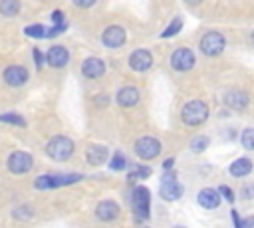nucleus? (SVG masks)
Here are the masks:
<instances>
[{"mask_svg": "<svg viewBox=\"0 0 254 228\" xmlns=\"http://www.w3.org/2000/svg\"><path fill=\"white\" fill-rule=\"evenodd\" d=\"M206 117H208V107H206L204 101H198V99L189 101V103L183 107V111H181V119H183V123L189 125V127H194V125L204 123Z\"/></svg>", "mask_w": 254, "mask_h": 228, "instance_id": "1", "label": "nucleus"}, {"mask_svg": "<svg viewBox=\"0 0 254 228\" xmlns=\"http://www.w3.org/2000/svg\"><path fill=\"white\" fill-rule=\"evenodd\" d=\"M46 153H48L50 159H54V161H58V163L67 161V159L71 157V153H73V141L67 139V137H64V135H58V137H54V139L48 143Z\"/></svg>", "mask_w": 254, "mask_h": 228, "instance_id": "2", "label": "nucleus"}, {"mask_svg": "<svg viewBox=\"0 0 254 228\" xmlns=\"http://www.w3.org/2000/svg\"><path fill=\"white\" fill-rule=\"evenodd\" d=\"M131 200H133V212L137 218H149V202H151V194L145 186H135L133 194H131Z\"/></svg>", "mask_w": 254, "mask_h": 228, "instance_id": "3", "label": "nucleus"}, {"mask_svg": "<svg viewBox=\"0 0 254 228\" xmlns=\"http://www.w3.org/2000/svg\"><path fill=\"white\" fill-rule=\"evenodd\" d=\"M224 44H226L224 42V36L218 34V32H206L200 38V50L206 56H218V54H222Z\"/></svg>", "mask_w": 254, "mask_h": 228, "instance_id": "4", "label": "nucleus"}, {"mask_svg": "<svg viewBox=\"0 0 254 228\" xmlns=\"http://www.w3.org/2000/svg\"><path fill=\"white\" fill-rule=\"evenodd\" d=\"M135 153H137V157H141L145 161H151L161 153V143L155 137H141L135 143Z\"/></svg>", "mask_w": 254, "mask_h": 228, "instance_id": "5", "label": "nucleus"}, {"mask_svg": "<svg viewBox=\"0 0 254 228\" xmlns=\"http://www.w3.org/2000/svg\"><path fill=\"white\" fill-rule=\"evenodd\" d=\"M159 192L165 200H177L183 194V186L179 184V180L173 172H165L161 178V190Z\"/></svg>", "mask_w": 254, "mask_h": 228, "instance_id": "6", "label": "nucleus"}, {"mask_svg": "<svg viewBox=\"0 0 254 228\" xmlns=\"http://www.w3.org/2000/svg\"><path fill=\"white\" fill-rule=\"evenodd\" d=\"M171 65L177 71H189L194 65V54L189 48H179L171 56Z\"/></svg>", "mask_w": 254, "mask_h": 228, "instance_id": "7", "label": "nucleus"}, {"mask_svg": "<svg viewBox=\"0 0 254 228\" xmlns=\"http://www.w3.org/2000/svg\"><path fill=\"white\" fill-rule=\"evenodd\" d=\"M32 165H34L32 157H30L28 153H24V151H16V153H12L10 159H8V169H10L12 172H16V174L28 172V171L32 169Z\"/></svg>", "mask_w": 254, "mask_h": 228, "instance_id": "8", "label": "nucleus"}, {"mask_svg": "<svg viewBox=\"0 0 254 228\" xmlns=\"http://www.w3.org/2000/svg\"><path fill=\"white\" fill-rule=\"evenodd\" d=\"M151 63H153V56L147 50H135L129 56V65L135 71H147L151 67Z\"/></svg>", "mask_w": 254, "mask_h": 228, "instance_id": "9", "label": "nucleus"}, {"mask_svg": "<svg viewBox=\"0 0 254 228\" xmlns=\"http://www.w3.org/2000/svg\"><path fill=\"white\" fill-rule=\"evenodd\" d=\"M101 40H103V44H105L107 48H121L123 42H125V30L119 28V26H109V28L103 32Z\"/></svg>", "mask_w": 254, "mask_h": 228, "instance_id": "10", "label": "nucleus"}, {"mask_svg": "<svg viewBox=\"0 0 254 228\" xmlns=\"http://www.w3.org/2000/svg\"><path fill=\"white\" fill-rule=\"evenodd\" d=\"M4 79H6L8 85L18 87V85L26 83V79H28V69L22 67V65H8V67L4 69Z\"/></svg>", "mask_w": 254, "mask_h": 228, "instance_id": "11", "label": "nucleus"}, {"mask_svg": "<svg viewBox=\"0 0 254 228\" xmlns=\"http://www.w3.org/2000/svg\"><path fill=\"white\" fill-rule=\"evenodd\" d=\"M81 71L85 77L89 79H99L103 73H105V63L99 59V57H87L81 65Z\"/></svg>", "mask_w": 254, "mask_h": 228, "instance_id": "12", "label": "nucleus"}, {"mask_svg": "<svg viewBox=\"0 0 254 228\" xmlns=\"http://www.w3.org/2000/svg\"><path fill=\"white\" fill-rule=\"evenodd\" d=\"M46 59H48V63L52 67H64L67 63V59H69V54H67V50L64 46H54V48L48 50Z\"/></svg>", "mask_w": 254, "mask_h": 228, "instance_id": "13", "label": "nucleus"}, {"mask_svg": "<svg viewBox=\"0 0 254 228\" xmlns=\"http://www.w3.org/2000/svg\"><path fill=\"white\" fill-rule=\"evenodd\" d=\"M224 103L234 111H242V109L248 107V95L244 91H240V89H232V91H228L224 95Z\"/></svg>", "mask_w": 254, "mask_h": 228, "instance_id": "14", "label": "nucleus"}, {"mask_svg": "<svg viewBox=\"0 0 254 228\" xmlns=\"http://www.w3.org/2000/svg\"><path fill=\"white\" fill-rule=\"evenodd\" d=\"M95 214L99 220L103 222H109V220H115L119 216V206L113 202V200H101L95 208Z\"/></svg>", "mask_w": 254, "mask_h": 228, "instance_id": "15", "label": "nucleus"}, {"mask_svg": "<svg viewBox=\"0 0 254 228\" xmlns=\"http://www.w3.org/2000/svg\"><path fill=\"white\" fill-rule=\"evenodd\" d=\"M198 204L202 206V208H208V210H212V208H216L218 204H220V192L218 190H214V188H202L200 192H198Z\"/></svg>", "mask_w": 254, "mask_h": 228, "instance_id": "16", "label": "nucleus"}, {"mask_svg": "<svg viewBox=\"0 0 254 228\" xmlns=\"http://www.w3.org/2000/svg\"><path fill=\"white\" fill-rule=\"evenodd\" d=\"M137 101H139V91H137V87L127 85V87H121V89H119V93H117V103H119L121 107H133Z\"/></svg>", "mask_w": 254, "mask_h": 228, "instance_id": "17", "label": "nucleus"}, {"mask_svg": "<svg viewBox=\"0 0 254 228\" xmlns=\"http://www.w3.org/2000/svg\"><path fill=\"white\" fill-rule=\"evenodd\" d=\"M105 159H107V149H105L103 145H91V147L87 149V163H89V165L97 167V165H101Z\"/></svg>", "mask_w": 254, "mask_h": 228, "instance_id": "18", "label": "nucleus"}, {"mask_svg": "<svg viewBox=\"0 0 254 228\" xmlns=\"http://www.w3.org/2000/svg\"><path fill=\"white\" fill-rule=\"evenodd\" d=\"M228 171H230V174H232V176H244V174H248V172L252 171V161H250V159H246V157L236 159V161L228 167Z\"/></svg>", "mask_w": 254, "mask_h": 228, "instance_id": "19", "label": "nucleus"}, {"mask_svg": "<svg viewBox=\"0 0 254 228\" xmlns=\"http://www.w3.org/2000/svg\"><path fill=\"white\" fill-rule=\"evenodd\" d=\"M20 12V0H0V14L16 16Z\"/></svg>", "mask_w": 254, "mask_h": 228, "instance_id": "20", "label": "nucleus"}, {"mask_svg": "<svg viewBox=\"0 0 254 228\" xmlns=\"http://www.w3.org/2000/svg\"><path fill=\"white\" fill-rule=\"evenodd\" d=\"M34 184H36V188H38V190H46V188H56V184H54V176H48V174H42V176H38Z\"/></svg>", "mask_w": 254, "mask_h": 228, "instance_id": "21", "label": "nucleus"}, {"mask_svg": "<svg viewBox=\"0 0 254 228\" xmlns=\"http://www.w3.org/2000/svg\"><path fill=\"white\" fill-rule=\"evenodd\" d=\"M0 121H2V123H12V125L26 127L24 117H22V115H16V113H4V115H0Z\"/></svg>", "mask_w": 254, "mask_h": 228, "instance_id": "22", "label": "nucleus"}, {"mask_svg": "<svg viewBox=\"0 0 254 228\" xmlns=\"http://www.w3.org/2000/svg\"><path fill=\"white\" fill-rule=\"evenodd\" d=\"M181 28H183V20H181V18H175V20L169 24V28H167L161 36H163V38H171V36L179 34V32H181Z\"/></svg>", "mask_w": 254, "mask_h": 228, "instance_id": "23", "label": "nucleus"}, {"mask_svg": "<svg viewBox=\"0 0 254 228\" xmlns=\"http://www.w3.org/2000/svg\"><path fill=\"white\" fill-rule=\"evenodd\" d=\"M206 147H208V139H206L204 135H198V137H194V139L190 141V149H192L194 153H202Z\"/></svg>", "mask_w": 254, "mask_h": 228, "instance_id": "24", "label": "nucleus"}, {"mask_svg": "<svg viewBox=\"0 0 254 228\" xmlns=\"http://www.w3.org/2000/svg\"><path fill=\"white\" fill-rule=\"evenodd\" d=\"M81 178V174H64V176H54V184L56 186H65L71 182H77Z\"/></svg>", "mask_w": 254, "mask_h": 228, "instance_id": "25", "label": "nucleus"}, {"mask_svg": "<svg viewBox=\"0 0 254 228\" xmlns=\"http://www.w3.org/2000/svg\"><path fill=\"white\" fill-rule=\"evenodd\" d=\"M240 141H242V147H244V149L252 151V149H254V129H244Z\"/></svg>", "mask_w": 254, "mask_h": 228, "instance_id": "26", "label": "nucleus"}, {"mask_svg": "<svg viewBox=\"0 0 254 228\" xmlns=\"http://www.w3.org/2000/svg\"><path fill=\"white\" fill-rule=\"evenodd\" d=\"M26 34L32 36V38H44L48 32L44 30V26H40V24H32V26L26 28Z\"/></svg>", "mask_w": 254, "mask_h": 228, "instance_id": "27", "label": "nucleus"}, {"mask_svg": "<svg viewBox=\"0 0 254 228\" xmlns=\"http://www.w3.org/2000/svg\"><path fill=\"white\" fill-rule=\"evenodd\" d=\"M125 157L121 155V153H115L113 155V159H111V163H109V169H113V171H121V169H125Z\"/></svg>", "mask_w": 254, "mask_h": 228, "instance_id": "28", "label": "nucleus"}, {"mask_svg": "<svg viewBox=\"0 0 254 228\" xmlns=\"http://www.w3.org/2000/svg\"><path fill=\"white\" fill-rule=\"evenodd\" d=\"M149 174H151V171H149L147 167H137V171L129 174V180H135V178H147Z\"/></svg>", "mask_w": 254, "mask_h": 228, "instance_id": "29", "label": "nucleus"}, {"mask_svg": "<svg viewBox=\"0 0 254 228\" xmlns=\"http://www.w3.org/2000/svg\"><path fill=\"white\" fill-rule=\"evenodd\" d=\"M14 216L20 218V220H28V218H32V210L28 206H20V208L14 210Z\"/></svg>", "mask_w": 254, "mask_h": 228, "instance_id": "30", "label": "nucleus"}, {"mask_svg": "<svg viewBox=\"0 0 254 228\" xmlns=\"http://www.w3.org/2000/svg\"><path fill=\"white\" fill-rule=\"evenodd\" d=\"M218 192H220V196H224L228 202H232V200H234V192H232V188H228V186H220V188H218Z\"/></svg>", "mask_w": 254, "mask_h": 228, "instance_id": "31", "label": "nucleus"}, {"mask_svg": "<svg viewBox=\"0 0 254 228\" xmlns=\"http://www.w3.org/2000/svg\"><path fill=\"white\" fill-rule=\"evenodd\" d=\"M73 4L79 6V8H89V6L95 4V0H73Z\"/></svg>", "mask_w": 254, "mask_h": 228, "instance_id": "32", "label": "nucleus"}, {"mask_svg": "<svg viewBox=\"0 0 254 228\" xmlns=\"http://www.w3.org/2000/svg\"><path fill=\"white\" fill-rule=\"evenodd\" d=\"M242 194H244V198H252L254 196V186H248V188L244 186L242 188Z\"/></svg>", "mask_w": 254, "mask_h": 228, "instance_id": "33", "label": "nucleus"}, {"mask_svg": "<svg viewBox=\"0 0 254 228\" xmlns=\"http://www.w3.org/2000/svg\"><path fill=\"white\" fill-rule=\"evenodd\" d=\"M232 220H234V228H242V222H240V216L236 210H232Z\"/></svg>", "mask_w": 254, "mask_h": 228, "instance_id": "34", "label": "nucleus"}, {"mask_svg": "<svg viewBox=\"0 0 254 228\" xmlns=\"http://www.w3.org/2000/svg\"><path fill=\"white\" fill-rule=\"evenodd\" d=\"M242 228H254V216H246V220L242 222Z\"/></svg>", "mask_w": 254, "mask_h": 228, "instance_id": "35", "label": "nucleus"}, {"mask_svg": "<svg viewBox=\"0 0 254 228\" xmlns=\"http://www.w3.org/2000/svg\"><path fill=\"white\" fill-rule=\"evenodd\" d=\"M52 18H54V22H56V24H64V16H62V12H54V16H52Z\"/></svg>", "mask_w": 254, "mask_h": 228, "instance_id": "36", "label": "nucleus"}, {"mask_svg": "<svg viewBox=\"0 0 254 228\" xmlns=\"http://www.w3.org/2000/svg\"><path fill=\"white\" fill-rule=\"evenodd\" d=\"M163 167H165V169H167V171H171V167H173V159H167V161H165V165H163Z\"/></svg>", "mask_w": 254, "mask_h": 228, "instance_id": "37", "label": "nucleus"}, {"mask_svg": "<svg viewBox=\"0 0 254 228\" xmlns=\"http://www.w3.org/2000/svg\"><path fill=\"white\" fill-rule=\"evenodd\" d=\"M185 2H187L189 6H196V4H200L202 0H185Z\"/></svg>", "mask_w": 254, "mask_h": 228, "instance_id": "38", "label": "nucleus"}, {"mask_svg": "<svg viewBox=\"0 0 254 228\" xmlns=\"http://www.w3.org/2000/svg\"><path fill=\"white\" fill-rule=\"evenodd\" d=\"M252 44H254V32H252Z\"/></svg>", "mask_w": 254, "mask_h": 228, "instance_id": "39", "label": "nucleus"}]
</instances>
